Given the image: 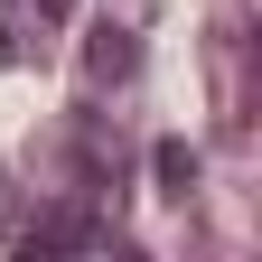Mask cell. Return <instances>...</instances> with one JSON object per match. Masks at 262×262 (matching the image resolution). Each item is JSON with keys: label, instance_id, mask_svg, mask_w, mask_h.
Here are the masks:
<instances>
[{"label": "cell", "instance_id": "cell-1", "mask_svg": "<svg viewBox=\"0 0 262 262\" xmlns=\"http://www.w3.org/2000/svg\"><path fill=\"white\" fill-rule=\"evenodd\" d=\"M131 56H141V47H131V28H94V38H84V75L113 84V75H131Z\"/></svg>", "mask_w": 262, "mask_h": 262}, {"label": "cell", "instance_id": "cell-2", "mask_svg": "<svg viewBox=\"0 0 262 262\" xmlns=\"http://www.w3.org/2000/svg\"><path fill=\"white\" fill-rule=\"evenodd\" d=\"M84 244H103L84 215H47V225H28V253H84Z\"/></svg>", "mask_w": 262, "mask_h": 262}, {"label": "cell", "instance_id": "cell-3", "mask_svg": "<svg viewBox=\"0 0 262 262\" xmlns=\"http://www.w3.org/2000/svg\"><path fill=\"white\" fill-rule=\"evenodd\" d=\"M150 169H159V187H169V196H187V178H196V150H187V141H159V150H150Z\"/></svg>", "mask_w": 262, "mask_h": 262}, {"label": "cell", "instance_id": "cell-4", "mask_svg": "<svg viewBox=\"0 0 262 262\" xmlns=\"http://www.w3.org/2000/svg\"><path fill=\"white\" fill-rule=\"evenodd\" d=\"M38 10H47V19H66V10H75V0H38Z\"/></svg>", "mask_w": 262, "mask_h": 262}]
</instances>
